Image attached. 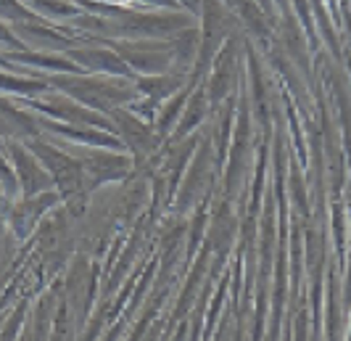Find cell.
<instances>
[{"instance_id": "obj_1", "label": "cell", "mask_w": 351, "mask_h": 341, "mask_svg": "<svg viewBox=\"0 0 351 341\" xmlns=\"http://www.w3.org/2000/svg\"><path fill=\"white\" fill-rule=\"evenodd\" d=\"M0 85L3 88H14V90H40V82H24V80H11V77H0Z\"/></svg>"}]
</instances>
